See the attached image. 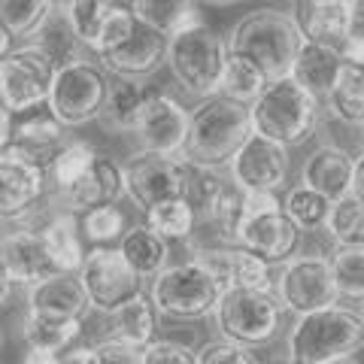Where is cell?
<instances>
[{"label": "cell", "mask_w": 364, "mask_h": 364, "mask_svg": "<svg viewBox=\"0 0 364 364\" xmlns=\"http://www.w3.org/2000/svg\"><path fill=\"white\" fill-rule=\"evenodd\" d=\"M267 76L258 70V67L243 58L237 52H228L225 55V70H222V85H219V95L234 100L240 107H252L255 100L264 95L267 88Z\"/></svg>", "instance_id": "obj_34"}, {"label": "cell", "mask_w": 364, "mask_h": 364, "mask_svg": "<svg viewBox=\"0 0 364 364\" xmlns=\"http://www.w3.org/2000/svg\"><path fill=\"white\" fill-rule=\"evenodd\" d=\"M291 170V155L286 146L252 134L231 161V182L246 195H277L282 191Z\"/></svg>", "instance_id": "obj_14"}, {"label": "cell", "mask_w": 364, "mask_h": 364, "mask_svg": "<svg viewBox=\"0 0 364 364\" xmlns=\"http://www.w3.org/2000/svg\"><path fill=\"white\" fill-rule=\"evenodd\" d=\"M79 331H82V322H43L33 316H25V325H21L28 349L49 352V355H61L64 349H70Z\"/></svg>", "instance_id": "obj_38"}, {"label": "cell", "mask_w": 364, "mask_h": 364, "mask_svg": "<svg viewBox=\"0 0 364 364\" xmlns=\"http://www.w3.org/2000/svg\"><path fill=\"white\" fill-rule=\"evenodd\" d=\"M58 67L40 46H21L0 61V107L9 116H25L40 104H49Z\"/></svg>", "instance_id": "obj_10"}, {"label": "cell", "mask_w": 364, "mask_h": 364, "mask_svg": "<svg viewBox=\"0 0 364 364\" xmlns=\"http://www.w3.org/2000/svg\"><path fill=\"white\" fill-rule=\"evenodd\" d=\"M195 358H198V364H258L249 349L231 346V343H225V340H210V343H203L195 352Z\"/></svg>", "instance_id": "obj_45"}, {"label": "cell", "mask_w": 364, "mask_h": 364, "mask_svg": "<svg viewBox=\"0 0 364 364\" xmlns=\"http://www.w3.org/2000/svg\"><path fill=\"white\" fill-rule=\"evenodd\" d=\"M64 16L70 21L76 40L95 55L122 46L136 25L131 6L112 4V0H70L64 4Z\"/></svg>", "instance_id": "obj_13"}, {"label": "cell", "mask_w": 364, "mask_h": 364, "mask_svg": "<svg viewBox=\"0 0 364 364\" xmlns=\"http://www.w3.org/2000/svg\"><path fill=\"white\" fill-rule=\"evenodd\" d=\"M349 195L364 203V152L355 158V164H352V191Z\"/></svg>", "instance_id": "obj_49"}, {"label": "cell", "mask_w": 364, "mask_h": 364, "mask_svg": "<svg viewBox=\"0 0 364 364\" xmlns=\"http://www.w3.org/2000/svg\"><path fill=\"white\" fill-rule=\"evenodd\" d=\"M107 95H109V79L100 64L79 61L70 67H61L49 95V116L61 128H82V124L100 119Z\"/></svg>", "instance_id": "obj_9"}, {"label": "cell", "mask_w": 364, "mask_h": 364, "mask_svg": "<svg viewBox=\"0 0 364 364\" xmlns=\"http://www.w3.org/2000/svg\"><path fill=\"white\" fill-rule=\"evenodd\" d=\"M58 364H91V346H70L58 355Z\"/></svg>", "instance_id": "obj_50"}, {"label": "cell", "mask_w": 364, "mask_h": 364, "mask_svg": "<svg viewBox=\"0 0 364 364\" xmlns=\"http://www.w3.org/2000/svg\"><path fill=\"white\" fill-rule=\"evenodd\" d=\"M9 52H13V37H9V33L0 28V61H4Z\"/></svg>", "instance_id": "obj_53"}, {"label": "cell", "mask_w": 364, "mask_h": 364, "mask_svg": "<svg viewBox=\"0 0 364 364\" xmlns=\"http://www.w3.org/2000/svg\"><path fill=\"white\" fill-rule=\"evenodd\" d=\"M124 198V176L122 164H116L107 155H97L95 164L88 167V173L73 182L70 188L55 191L52 195V210L85 215L91 210L100 207H119V200Z\"/></svg>", "instance_id": "obj_18"}, {"label": "cell", "mask_w": 364, "mask_h": 364, "mask_svg": "<svg viewBox=\"0 0 364 364\" xmlns=\"http://www.w3.org/2000/svg\"><path fill=\"white\" fill-rule=\"evenodd\" d=\"M79 282H82L91 310L107 316L143 294V279L128 267V261L112 246H95L91 252H85Z\"/></svg>", "instance_id": "obj_12"}, {"label": "cell", "mask_w": 364, "mask_h": 364, "mask_svg": "<svg viewBox=\"0 0 364 364\" xmlns=\"http://www.w3.org/2000/svg\"><path fill=\"white\" fill-rule=\"evenodd\" d=\"M334 364H361L358 358H343V361H334Z\"/></svg>", "instance_id": "obj_54"}, {"label": "cell", "mask_w": 364, "mask_h": 364, "mask_svg": "<svg viewBox=\"0 0 364 364\" xmlns=\"http://www.w3.org/2000/svg\"><path fill=\"white\" fill-rule=\"evenodd\" d=\"M225 55V40L213 28H207V21L176 33L167 43V64L173 70L176 82L198 100H210L219 95Z\"/></svg>", "instance_id": "obj_6"}, {"label": "cell", "mask_w": 364, "mask_h": 364, "mask_svg": "<svg viewBox=\"0 0 364 364\" xmlns=\"http://www.w3.org/2000/svg\"><path fill=\"white\" fill-rule=\"evenodd\" d=\"M352 158L340 146H318L310 152L301 170V186L318 191L328 203H337L352 191Z\"/></svg>", "instance_id": "obj_24"}, {"label": "cell", "mask_w": 364, "mask_h": 364, "mask_svg": "<svg viewBox=\"0 0 364 364\" xmlns=\"http://www.w3.org/2000/svg\"><path fill=\"white\" fill-rule=\"evenodd\" d=\"M0 346H4V328H0Z\"/></svg>", "instance_id": "obj_55"}, {"label": "cell", "mask_w": 364, "mask_h": 364, "mask_svg": "<svg viewBox=\"0 0 364 364\" xmlns=\"http://www.w3.org/2000/svg\"><path fill=\"white\" fill-rule=\"evenodd\" d=\"M79 228H82V240L95 246H112L128 231V215L119 207H100L79 215Z\"/></svg>", "instance_id": "obj_43"}, {"label": "cell", "mask_w": 364, "mask_h": 364, "mask_svg": "<svg viewBox=\"0 0 364 364\" xmlns=\"http://www.w3.org/2000/svg\"><path fill=\"white\" fill-rule=\"evenodd\" d=\"M136 140L143 152L158 158H179L188 134V109L161 91H146L140 119H136Z\"/></svg>", "instance_id": "obj_15"}, {"label": "cell", "mask_w": 364, "mask_h": 364, "mask_svg": "<svg viewBox=\"0 0 364 364\" xmlns=\"http://www.w3.org/2000/svg\"><path fill=\"white\" fill-rule=\"evenodd\" d=\"M331 273L340 298L364 304V246H337L331 255Z\"/></svg>", "instance_id": "obj_39"}, {"label": "cell", "mask_w": 364, "mask_h": 364, "mask_svg": "<svg viewBox=\"0 0 364 364\" xmlns=\"http://www.w3.org/2000/svg\"><path fill=\"white\" fill-rule=\"evenodd\" d=\"M237 246L258 255L267 264H289L301 246V231L277 195H246L243 191V219L237 231Z\"/></svg>", "instance_id": "obj_7"}, {"label": "cell", "mask_w": 364, "mask_h": 364, "mask_svg": "<svg viewBox=\"0 0 364 364\" xmlns=\"http://www.w3.org/2000/svg\"><path fill=\"white\" fill-rule=\"evenodd\" d=\"M289 364H291V361H289Z\"/></svg>", "instance_id": "obj_58"}, {"label": "cell", "mask_w": 364, "mask_h": 364, "mask_svg": "<svg viewBox=\"0 0 364 364\" xmlns=\"http://www.w3.org/2000/svg\"><path fill=\"white\" fill-rule=\"evenodd\" d=\"M143 100H146L143 85L131 82V79H116V82H109L107 104H104V112H100L97 122L104 124V131L131 134V131H136V119H140Z\"/></svg>", "instance_id": "obj_32"}, {"label": "cell", "mask_w": 364, "mask_h": 364, "mask_svg": "<svg viewBox=\"0 0 364 364\" xmlns=\"http://www.w3.org/2000/svg\"><path fill=\"white\" fill-rule=\"evenodd\" d=\"M0 258L9 270V279L13 286H37V282L58 277V270L52 264L49 246L43 240V231L33 225L25 228H9V231L0 237Z\"/></svg>", "instance_id": "obj_20"}, {"label": "cell", "mask_w": 364, "mask_h": 364, "mask_svg": "<svg viewBox=\"0 0 364 364\" xmlns=\"http://www.w3.org/2000/svg\"><path fill=\"white\" fill-rule=\"evenodd\" d=\"M21 364H58V355H49V352H37V349H28Z\"/></svg>", "instance_id": "obj_51"}, {"label": "cell", "mask_w": 364, "mask_h": 364, "mask_svg": "<svg viewBox=\"0 0 364 364\" xmlns=\"http://www.w3.org/2000/svg\"><path fill=\"white\" fill-rule=\"evenodd\" d=\"M252 136V122H249V107H240L234 100L215 95L188 112V134L182 146V161L219 170L231 167L237 152Z\"/></svg>", "instance_id": "obj_1"}, {"label": "cell", "mask_w": 364, "mask_h": 364, "mask_svg": "<svg viewBox=\"0 0 364 364\" xmlns=\"http://www.w3.org/2000/svg\"><path fill=\"white\" fill-rule=\"evenodd\" d=\"M91 310L88 298L82 291L79 277L58 273L31 286L28 291V316L43 318V322H82Z\"/></svg>", "instance_id": "obj_23"}, {"label": "cell", "mask_w": 364, "mask_h": 364, "mask_svg": "<svg viewBox=\"0 0 364 364\" xmlns=\"http://www.w3.org/2000/svg\"><path fill=\"white\" fill-rule=\"evenodd\" d=\"M167 43L170 40L164 37V33H158L152 28H146L143 21H136L131 37L122 46H116L112 52L97 55V61H100L104 70L116 73L119 79H131V82H136V79H143V76H152L158 67L167 61Z\"/></svg>", "instance_id": "obj_22"}, {"label": "cell", "mask_w": 364, "mask_h": 364, "mask_svg": "<svg viewBox=\"0 0 364 364\" xmlns=\"http://www.w3.org/2000/svg\"><path fill=\"white\" fill-rule=\"evenodd\" d=\"M64 146H67L64 128L52 116H28V119L16 122L9 152L49 173V167L55 164V158H58Z\"/></svg>", "instance_id": "obj_25"}, {"label": "cell", "mask_w": 364, "mask_h": 364, "mask_svg": "<svg viewBox=\"0 0 364 364\" xmlns=\"http://www.w3.org/2000/svg\"><path fill=\"white\" fill-rule=\"evenodd\" d=\"M91 364H140V352L112 340H100L97 346H91Z\"/></svg>", "instance_id": "obj_46"}, {"label": "cell", "mask_w": 364, "mask_h": 364, "mask_svg": "<svg viewBox=\"0 0 364 364\" xmlns=\"http://www.w3.org/2000/svg\"><path fill=\"white\" fill-rule=\"evenodd\" d=\"M143 225L149 228L152 234L161 237V240L170 243V240H188L198 228V219H195V213H191L188 203L182 198H176V200H167L149 213H143Z\"/></svg>", "instance_id": "obj_37"}, {"label": "cell", "mask_w": 364, "mask_h": 364, "mask_svg": "<svg viewBox=\"0 0 364 364\" xmlns=\"http://www.w3.org/2000/svg\"><path fill=\"white\" fill-rule=\"evenodd\" d=\"M122 176H124V195L140 207V213H149L182 195L179 158H158L149 152H136L122 164Z\"/></svg>", "instance_id": "obj_16"}, {"label": "cell", "mask_w": 364, "mask_h": 364, "mask_svg": "<svg viewBox=\"0 0 364 364\" xmlns=\"http://www.w3.org/2000/svg\"><path fill=\"white\" fill-rule=\"evenodd\" d=\"M9 291H13V279H9V270L4 264V258H0V306L9 301Z\"/></svg>", "instance_id": "obj_52"}, {"label": "cell", "mask_w": 364, "mask_h": 364, "mask_svg": "<svg viewBox=\"0 0 364 364\" xmlns=\"http://www.w3.org/2000/svg\"><path fill=\"white\" fill-rule=\"evenodd\" d=\"M282 313L286 310H282L273 289L270 291L231 289L219 294V304L213 310V322L219 328L225 343L240 346V349H255V346H267L279 334Z\"/></svg>", "instance_id": "obj_5"}, {"label": "cell", "mask_w": 364, "mask_h": 364, "mask_svg": "<svg viewBox=\"0 0 364 364\" xmlns=\"http://www.w3.org/2000/svg\"><path fill=\"white\" fill-rule=\"evenodd\" d=\"M140 364H198V358L176 340H155L140 352Z\"/></svg>", "instance_id": "obj_44"}, {"label": "cell", "mask_w": 364, "mask_h": 364, "mask_svg": "<svg viewBox=\"0 0 364 364\" xmlns=\"http://www.w3.org/2000/svg\"><path fill=\"white\" fill-rule=\"evenodd\" d=\"M289 18L301 43L328 46V49L340 52L349 40L352 0H298L291 4Z\"/></svg>", "instance_id": "obj_19"}, {"label": "cell", "mask_w": 364, "mask_h": 364, "mask_svg": "<svg viewBox=\"0 0 364 364\" xmlns=\"http://www.w3.org/2000/svg\"><path fill=\"white\" fill-rule=\"evenodd\" d=\"M282 210H286L289 219L298 225V231H316V228H325L331 203H328L313 188L294 186L289 195H286V200H282Z\"/></svg>", "instance_id": "obj_42"}, {"label": "cell", "mask_w": 364, "mask_h": 364, "mask_svg": "<svg viewBox=\"0 0 364 364\" xmlns=\"http://www.w3.org/2000/svg\"><path fill=\"white\" fill-rule=\"evenodd\" d=\"M33 46H40V49L55 61V67H58V70H61V67L79 64V61H88V58H85V46L76 40V33H73V28H70V21H67L61 4H55L52 16L46 18V25L40 28L37 43H33Z\"/></svg>", "instance_id": "obj_33"}, {"label": "cell", "mask_w": 364, "mask_h": 364, "mask_svg": "<svg viewBox=\"0 0 364 364\" xmlns=\"http://www.w3.org/2000/svg\"><path fill=\"white\" fill-rule=\"evenodd\" d=\"M328 107H331V112L340 122L361 128L364 124V67L343 64L331 95H328Z\"/></svg>", "instance_id": "obj_35"}, {"label": "cell", "mask_w": 364, "mask_h": 364, "mask_svg": "<svg viewBox=\"0 0 364 364\" xmlns=\"http://www.w3.org/2000/svg\"><path fill=\"white\" fill-rule=\"evenodd\" d=\"M13 116L0 107V155H6L9 152V146H13Z\"/></svg>", "instance_id": "obj_48"}, {"label": "cell", "mask_w": 364, "mask_h": 364, "mask_svg": "<svg viewBox=\"0 0 364 364\" xmlns=\"http://www.w3.org/2000/svg\"><path fill=\"white\" fill-rule=\"evenodd\" d=\"M349 40L364 43V0H352V21H349Z\"/></svg>", "instance_id": "obj_47"}, {"label": "cell", "mask_w": 364, "mask_h": 364, "mask_svg": "<svg viewBox=\"0 0 364 364\" xmlns=\"http://www.w3.org/2000/svg\"><path fill=\"white\" fill-rule=\"evenodd\" d=\"M325 228L337 246H364V203L352 195L340 198L328 210Z\"/></svg>", "instance_id": "obj_40"}, {"label": "cell", "mask_w": 364, "mask_h": 364, "mask_svg": "<svg viewBox=\"0 0 364 364\" xmlns=\"http://www.w3.org/2000/svg\"><path fill=\"white\" fill-rule=\"evenodd\" d=\"M340 70H343V55H340V52L328 49V46L301 43L298 55H294L289 79H291V82H298L310 97L328 100V95H331Z\"/></svg>", "instance_id": "obj_26"}, {"label": "cell", "mask_w": 364, "mask_h": 364, "mask_svg": "<svg viewBox=\"0 0 364 364\" xmlns=\"http://www.w3.org/2000/svg\"><path fill=\"white\" fill-rule=\"evenodd\" d=\"M119 252L140 279H155L161 270H167L170 246L146 225H136L124 231V237L119 240Z\"/></svg>", "instance_id": "obj_31"}, {"label": "cell", "mask_w": 364, "mask_h": 364, "mask_svg": "<svg viewBox=\"0 0 364 364\" xmlns=\"http://www.w3.org/2000/svg\"><path fill=\"white\" fill-rule=\"evenodd\" d=\"M49 173L18 155H0V222H21L37 210L46 195Z\"/></svg>", "instance_id": "obj_21"}, {"label": "cell", "mask_w": 364, "mask_h": 364, "mask_svg": "<svg viewBox=\"0 0 364 364\" xmlns=\"http://www.w3.org/2000/svg\"><path fill=\"white\" fill-rule=\"evenodd\" d=\"M225 46L228 52H237L252 61L267 76V82H279V79H289L291 73L294 55L301 49V37L294 31L289 13L261 6L237 21Z\"/></svg>", "instance_id": "obj_2"}, {"label": "cell", "mask_w": 364, "mask_h": 364, "mask_svg": "<svg viewBox=\"0 0 364 364\" xmlns=\"http://www.w3.org/2000/svg\"><path fill=\"white\" fill-rule=\"evenodd\" d=\"M219 294V282L198 261H186V264H173L158 273L152 279L149 301L155 304L158 316H170L176 322H198V318L213 316Z\"/></svg>", "instance_id": "obj_8"}, {"label": "cell", "mask_w": 364, "mask_h": 364, "mask_svg": "<svg viewBox=\"0 0 364 364\" xmlns=\"http://www.w3.org/2000/svg\"><path fill=\"white\" fill-rule=\"evenodd\" d=\"M191 261H198L219 282L222 291H231V289L270 291L273 289L270 264L240 246H195V258Z\"/></svg>", "instance_id": "obj_17"}, {"label": "cell", "mask_w": 364, "mask_h": 364, "mask_svg": "<svg viewBox=\"0 0 364 364\" xmlns=\"http://www.w3.org/2000/svg\"><path fill=\"white\" fill-rule=\"evenodd\" d=\"M361 140H364V124H361Z\"/></svg>", "instance_id": "obj_56"}, {"label": "cell", "mask_w": 364, "mask_h": 364, "mask_svg": "<svg viewBox=\"0 0 364 364\" xmlns=\"http://www.w3.org/2000/svg\"><path fill=\"white\" fill-rule=\"evenodd\" d=\"M249 122H252V134L291 149L313 136L318 124V100L291 79H279L270 82L264 95L249 107Z\"/></svg>", "instance_id": "obj_4"}, {"label": "cell", "mask_w": 364, "mask_h": 364, "mask_svg": "<svg viewBox=\"0 0 364 364\" xmlns=\"http://www.w3.org/2000/svg\"><path fill=\"white\" fill-rule=\"evenodd\" d=\"M131 13L136 21L164 33L167 40L195 25H203L200 6L188 4V0H136V4H131Z\"/></svg>", "instance_id": "obj_30"}, {"label": "cell", "mask_w": 364, "mask_h": 364, "mask_svg": "<svg viewBox=\"0 0 364 364\" xmlns=\"http://www.w3.org/2000/svg\"><path fill=\"white\" fill-rule=\"evenodd\" d=\"M95 146L85 143V140H67V146L58 152V158H55V164L49 167V179H52V186L55 191H64V188H70L73 182H79L85 173H88V167L95 164Z\"/></svg>", "instance_id": "obj_41"}, {"label": "cell", "mask_w": 364, "mask_h": 364, "mask_svg": "<svg viewBox=\"0 0 364 364\" xmlns=\"http://www.w3.org/2000/svg\"><path fill=\"white\" fill-rule=\"evenodd\" d=\"M43 240L49 246L52 264L58 273H70L79 277V270L85 264V246H82V228H79V215L52 210L49 222L40 225Z\"/></svg>", "instance_id": "obj_28"}, {"label": "cell", "mask_w": 364, "mask_h": 364, "mask_svg": "<svg viewBox=\"0 0 364 364\" xmlns=\"http://www.w3.org/2000/svg\"><path fill=\"white\" fill-rule=\"evenodd\" d=\"M361 318H364V304H361Z\"/></svg>", "instance_id": "obj_57"}, {"label": "cell", "mask_w": 364, "mask_h": 364, "mask_svg": "<svg viewBox=\"0 0 364 364\" xmlns=\"http://www.w3.org/2000/svg\"><path fill=\"white\" fill-rule=\"evenodd\" d=\"M55 4L49 0H0V28L13 40L37 37L46 18L52 16Z\"/></svg>", "instance_id": "obj_36"}, {"label": "cell", "mask_w": 364, "mask_h": 364, "mask_svg": "<svg viewBox=\"0 0 364 364\" xmlns=\"http://www.w3.org/2000/svg\"><path fill=\"white\" fill-rule=\"evenodd\" d=\"M179 170H182V195L179 198L191 207L198 225L207 228L215 219V213H219L228 188H231V182L222 179L215 170L195 167V164L182 161V158H179Z\"/></svg>", "instance_id": "obj_29"}, {"label": "cell", "mask_w": 364, "mask_h": 364, "mask_svg": "<svg viewBox=\"0 0 364 364\" xmlns=\"http://www.w3.org/2000/svg\"><path fill=\"white\" fill-rule=\"evenodd\" d=\"M364 349V318L346 306L301 316L289 334L291 364H334Z\"/></svg>", "instance_id": "obj_3"}, {"label": "cell", "mask_w": 364, "mask_h": 364, "mask_svg": "<svg viewBox=\"0 0 364 364\" xmlns=\"http://www.w3.org/2000/svg\"><path fill=\"white\" fill-rule=\"evenodd\" d=\"M155 334H158V310L149 301V294H140L131 304H124L122 310L107 316V340H112V343L143 352L149 343H155Z\"/></svg>", "instance_id": "obj_27"}, {"label": "cell", "mask_w": 364, "mask_h": 364, "mask_svg": "<svg viewBox=\"0 0 364 364\" xmlns=\"http://www.w3.org/2000/svg\"><path fill=\"white\" fill-rule=\"evenodd\" d=\"M273 289H277L273 294L279 298L282 310L294 313L298 318L331 310L340 304L331 261L322 255H294L273 279Z\"/></svg>", "instance_id": "obj_11"}]
</instances>
